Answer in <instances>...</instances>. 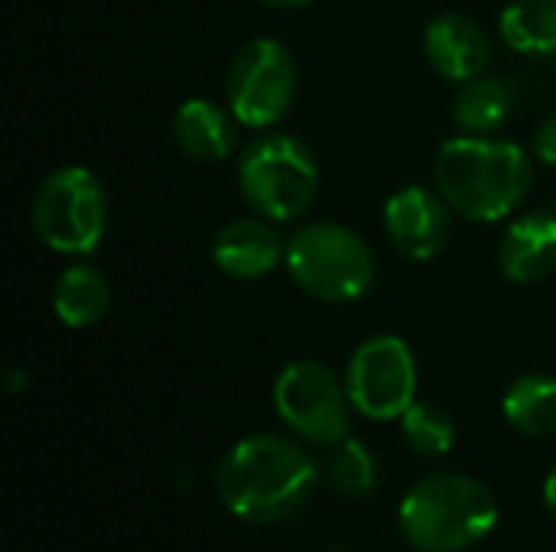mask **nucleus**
Instances as JSON below:
<instances>
[{
	"mask_svg": "<svg viewBox=\"0 0 556 552\" xmlns=\"http://www.w3.org/2000/svg\"><path fill=\"white\" fill-rule=\"evenodd\" d=\"M531 156L498 137H450L433 159V185L453 208V215L495 224L508 218L531 192Z\"/></svg>",
	"mask_w": 556,
	"mask_h": 552,
	"instance_id": "obj_1",
	"label": "nucleus"
},
{
	"mask_svg": "<svg viewBox=\"0 0 556 552\" xmlns=\"http://www.w3.org/2000/svg\"><path fill=\"white\" fill-rule=\"evenodd\" d=\"M215 482L235 517L248 524H277L309 501L319 482V465L290 439L261 433L228 449Z\"/></svg>",
	"mask_w": 556,
	"mask_h": 552,
	"instance_id": "obj_2",
	"label": "nucleus"
},
{
	"mask_svg": "<svg viewBox=\"0 0 556 552\" xmlns=\"http://www.w3.org/2000/svg\"><path fill=\"white\" fill-rule=\"evenodd\" d=\"M397 521L407 543L420 552H463L495 530L498 504L482 482L440 472L404 495Z\"/></svg>",
	"mask_w": 556,
	"mask_h": 552,
	"instance_id": "obj_3",
	"label": "nucleus"
},
{
	"mask_svg": "<svg viewBox=\"0 0 556 552\" xmlns=\"http://www.w3.org/2000/svg\"><path fill=\"white\" fill-rule=\"evenodd\" d=\"M241 198L261 218L280 224L303 218L319 192V166L313 150L277 127L257 130V137L238 156Z\"/></svg>",
	"mask_w": 556,
	"mask_h": 552,
	"instance_id": "obj_4",
	"label": "nucleus"
},
{
	"mask_svg": "<svg viewBox=\"0 0 556 552\" xmlns=\"http://www.w3.org/2000/svg\"><path fill=\"white\" fill-rule=\"evenodd\" d=\"M287 273L313 299L345 306L375 286V254L358 231L339 221L303 224L287 241Z\"/></svg>",
	"mask_w": 556,
	"mask_h": 552,
	"instance_id": "obj_5",
	"label": "nucleus"
},
{
	"mask_svg": "<svg viewBox=\"0 0 556 552\" xmlns=\"http://www.w3.org/2000/svg\"><path fill=\"white\" fill-rule=\"evenodd\" d=\"M29 218L42 247L65 257H88L108 231L104 185L85 166H59L39 182Z\"/></svg>",
	"mask_w": 556,
	"mask_h": 552,
	"instance_id": "obj_6",
	"label": "nucleus"
},
{
	"mask_svg": "<svg viewBox=\"0 0 556 552\" xmlns=\"http://www.w3.org/2000/svg\"><path fill=\"white\" fill-rule=\"evenodd\" d=\"M296 81L300 72L293 52L280 39L270 36L251 39L238 49L228 68V81H225L228 107L241 127L270 130L290 114L296 101Z\"/></svg>",
	"mask_w": 556,
	"mask_h": 552,
	"instance_id": "obj_7",
	"label": "nucleus"
},
{
	"mask_svg": "<svg viewBox=\"0 0 556 552\" xmlns=\"http://www.w3.org/2000/svg\"><path fill=\"white\" fill-rule=\"evenodd\" d=\"M274 410L290 433L313 446H339L352 433V400L319 361H293L274 381Z\"/></svg>",
	"mask_w": 556,
	"mask_h": 552,
	"instance_id": "obj_8",
	"label": "nucleus"
},
{
	"mask_svg": "<svg viewBox=\"0 0 556 552\" xmlns=\"http://www.w3.org/2000/svg\"><path fill=\"white\" fill-rule=\"evenodd\" d=\"M352 407L378 423L401 420L417 403V358L401 335L365 338L345 368Z\"/></svg>",
	"mask_w": 556,
	"mask_h": 552,
	"instance_id": "obj_9",
	"label": "nucleus"
},
{
	"mask_svg": "<svg viewBox=\"0 0 556 552\" xmlns=\"http://www.w3.org/2000/svg\"><path fill=\"white\" fill-rule=\"evenodd\" d=\"M450 228L453 208L437 185H404L384 202V231L407 260H433L446 247Z\"/></svg>",
	"mask_w": 556,
	"mask_h": 552,
	"instance_id": "obj_10",
	"label": "nucleus"
},
{
	"mask_svg": "<svg viewBox=\"0 0 556 552\" xmlns=\"http://www.w3.org/2000/svg\"><path fill=\"white\" fill-rule=\"evenodd\" d=\"M424 55L440 78L466 85L489 68L492 42L466 13H440L424 29Z\"/></svg>",
	"mask_w": 556,
	"mask_h": 552,
	"instance_id": "obj_11",
	"label": "nucleus"
},
{
	"mask_svg": "<svg viewBox=\"0 0 556 552\" xmlns=\"http://www.w3.org/2000/svg\"><path fill=\"white\" fill-rule=\"evenodd\" d=\"M212 260L231 280H261L287 260V241L261 215L235 218L212 238Z\"/></svg>",
	"mask_w": 556,
	"mask_h": 552,
	"instance_id": "obj_12",
	"label": "nucleus"
},
{
	"mask_svg": "<svg viewBox=\"0 0 556 552\" xmlns=\"http://www.w3.org/2000/svg\"><path fill=\"white\" fill-rule=\"evenodd\" d=\"M498 267L511 283H541L556 270V215L528 211L515 218L498 244Z\"/></svg>",
	"mask_w": 556,
	"mask_h": 552,
	"instance_id": "obj_13",
	"label": "nucleus"
},
{
	"mask_svg": "<svg viewBox=\"0 0 556 552\" xmlns=\"http://www.w3.org/2000/svg\"><path fill=\"white\" fill-rule=\"evenodd\" d=\"M238 117L208 98H189L173 114L176 146L199 163H222L238 150Z\"/></svg>",
	"mask_w": 556,
	"mask_h": 552,
	"instance_id": "obj_14",
	"label": "nucleus"
},
{
	"mask_svg": "<svg viewBox=\"0 0 556 552\" xmlns=\"http://www.w3.org/2000/svg\"><path fill=\"white\" fill-rule=\"evenodd\" d=\"M111 286L94 264H68L52 283V312L68 329H91L108 316Z\"/></svg>",
	"mask_w": 556,
	"mask_h": 552,
	"instance_id": "obj_15",
	"label": "nucleus"
},
{
	"mask_svg": "<svg viewBox=\"0 0 556 552\" xmlns=\"http://www.w3.org/2000/svg\"><path fill=\"white\" fill-rule=\"evenodd\" d=\"M498 36L511 52L556 55V0H508Z\"/></svg>",
	"mask_w": 556,
	"mask_h": 552,
	"instance_id": "obj_16",
	"label": "nucleus"
},
{
	"mask_svg": "<svg viewBox=\"0 0 556 552\" xmlns=\"http://www.w3.org/2000/svg\"><path fill=\"white\" fill-rule=\"evenodd\" d=\"M511 104H515V98L505 81L479 75V78L459 85V94L453 101V120L463 133L492 137L505 127Z\"/></svg>",
	"mask_w": 556,
	"mask_h": 552,
	"instance_id": "obj_17",
	"label": "nucleus"
},
{
	"mask_svg": "<svg viewBox=\"0 0 556 552\" xmlns=\"http://www.w3.org/2000/svg\"><path fill=\"white\" fill-rule=\"evenodd\" d=\"M505 420L525 436H554L556 433V377L551 374H525L518 377L505 400Z\"/></svg>",
	"mask_w": 556,
	"mask_h": 552,
	"instance_id": "obj_18",
	"label": "nucleus"
},
{
	"mask_svg": "<svg viewBox=\"0 0 556 552\" xmlns=\"http://www.w3.org/2000/svg\"><path fill=\"white\" fill-rule=\"evenodd\" d=\"M401 429H404V439L410 442V449L420 455H446L456 442L453 416L433 403H414L401 416Z\"/></svg>",
	"mask_w": 556,
	"mask_h": 552,
	"instance_id": "obj_19",
	"label": "nucleus"
},
{
	"mask_svg": "<svg viewBox=\"0 0 556 552\" xmlns=\"http://www.w3.org/2000/svg\"><path fill=\"white\" fill-rule=\"evenodd\" d=\"M329 482L345 498L371 495L378 485V465H375V455L368 452V446L352 439V436L345 442H339L332 459H329Z\"/></svg>",
	"mask_w": 556,
	"mask_h": 552,
	"instance_id": "obj_20",
	"label": "nucleus"
},
{
	"mask_svg": "<svg viewBox=\"0 0 556 552\" xmlns=\"http://www.w3.org/2000/svg\"><path fill=\"white\" fill-rule=\"evenodd\" d=\"M534 153H538L541 163H547V166H554L556 169V114L554 117H547V120L538 127V133H534Z\"/></svg>",
	"mask_w": 556,
	"mask_h": 552,
	"instance_id": "obj_21",
	"label": "nucleus"
},
{
	"mask_svg": "<svg viewBox=\"0 0 556 552\" xmlns=\"http://www.w3.org/2000/svg\"><path fill=\"white\" fill-rule=\"evenodd\" d=\"M261 3H267L274 10H303V7H309L316 0H261Z\"/></svg>",
	"mask_w": 556,
	"mask_h": 552,
	"instance_id": "obj_22",
	"label": "nucleus"
},
{
	"mask_svg": "<svg viewBox=\"0 0 556 552\" xmlns=\"http://www.w3.org/2000/svg\"><path fill=\"white\" fill-rule=\"evenodd\" d=\"M544 501H547V508L556 514V468L547 475V485H544Z\"/></svg>",
	"mask_w": 556,
	"mask_h": 552,
	"instance_id": "obj_23",
	"label": "nucleus"
},
{
	"mask_svg": "<svg viewBox=\"0 0 556 552\" xmlns=\"http://www.w3.org/2000/svg\"><path fill=\"white\" fill-rule=\"evenodd\" d=\"M7 377H10V384H7V387H10V390H13V394H16V390H20V387H26V377H23V374H20V371H10V374H7Z\"/></svg>",
	"mask_w": 556,
	"mask_h": 552,
	"instance_id": "obj_24",
	"label": "nucleus"
},
{
	"mask_svg": "<svg viewBox=\"0 0 556 552\" xmlns=\"http://www.w3.org/2000/svg\"><path fill=\"white\" fill-rule=\"evenodd\" d=\"M329 552H349V550H339V547H336V550H329Z\"/></svg>",
	"mask_w": 556,
	"mask_h": 552,
	"instance_id": "obj_25",
	"label": "nucleus"
}]
</instances>
